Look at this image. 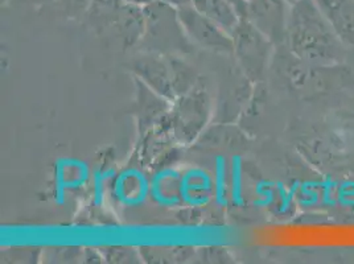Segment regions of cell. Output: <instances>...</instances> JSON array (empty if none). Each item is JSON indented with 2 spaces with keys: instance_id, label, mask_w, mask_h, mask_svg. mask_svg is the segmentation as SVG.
I'll use <instances>...</instances> for the list:
<instances>
[{
  "instance_id": "obj_15",
  "label": "cell",
  "mask_w": 354,
  "mask_h": 264,
  "mask_svg": "<svg viewBox=\"0 0 354 264\" xmlns=\"http://www.w3.org/2000/svg\"><path fill=\"white\" fill-rule=\"evenodd\" d=\"M23 1H27V3H30V4H43V3L50 1V0H23Z\"/></svg>"
},
{
  "instance_id": "obj_3",
  "label": "cell",
  "mask_w": 354,
  "mask_h": 264,
  "mask_svg": "<svg viewBox=\"0 0 354 264\" xmlns=\"http://www.w3.org/2000/svg\"><path fill=\"white\" fill-rule=\"evenodd\" d=\"M233 55L248 79L252 82L265 78L274 44L248 19H241L232 33Z\"/></svg>"
},
{
  "instance_id": "obj_16",
  "label": "cell",
  "mask_w": 354,
  "mask_h": 264,
  "mask_svg": "<svg viewBox=\"0 0 354 264\" xmlns=\"http://www.w3.org/2000/svg\"><path fill=\"white\" fill-rule=\"evenodd\" d=\"M287 1H288L290 4H294V3H295V1H297V0H287Z\"/></svg>"
},
{
  "instance_id": "obj_10",
  "label": "cell",
  "mask_w": 354,
  "mask_h": 264,
  "mask_svg": "<svg viewBox=\"0 0 354 264\" xmlns=\"http://www.w3.org/2000/svg\"><path fill=\"white\" fill-rule=\"evenodd\" d=\"M126 4L124 0H91L86 11L88 23L98 30H114Z\"/></svg>"
},
{
  "instance_id": "obj_9",
  "label": "cell",
  "mask_w": 354,
  "mask_h": 264,
  "mask_svg": "<svg viewBox=\"0 0 354 264\" xmlns=\"http://www.w3.org/2000/svg\"><path fill=\"white\" fill-rule=\"evenodd\" d=\"M192 6L229 35L236 30L242 15L233 0H192Z\"/></svg>"
},
{
  "instance_id": "obj_1",
  "label": "cell",
  "mask_w": 354,
  "mask_h": 264,
  "mask_svg": "<svg viewBox=\"0 0 354 264\" xmlns=\"http://www.w3.org/2000/svg\"><path fill=\"white\" fill-rule=\"evenodd\" d=\"M286 45L297 59L317 65H339L348 48L315 0H297L291 4Z\"/></svg>"
},
{
  "instance_id": "obj_13",
  "label": "cell",
  "mask_w": 354,
  "mask_h": 264,
  "mask_svg": "<svg viewBox=\"0 0 354 264\" xmlns=\"http://www.w3.org/2000/svg\"><path fill=\"white\" fill-rule=\"evenodd\" d=\"M124 1L129 3V4H131V6H136V7L145 8V7H147L151 3H153V1H156V0H124Z\"/></svg>"
},
{
  "instance_id": "obj_8",
  "label": "cell",
  "mask_w": 354,
  "mask_h": 264,
  "mask_svg": "<svg viewBox=\"0 0 354 264\" xmlns=\"http://www.w3.org/2000/svg\"><path fill=\"white\" fill-rule=\"evenodd\" d=\"M175 111L177 133L188 139L194 138L207 120V97L201 93L184 95L181 97Z\"/></svg>"
},
{
  "instance_id": "obj_17",
  "label": "cell",
  "mask_w": 354,
  "mask_h": 264,
  "mask_svg": "<svg viewBox=\"0 0 354 264\" xmlns=\"http://www.w3.org/2000/svg\"><path fill=\"white\" fill-rule=\"evenodd\" d=\"M238 1H241V3H248V1H250V0H238Z\"/></svg>"
},
{
  "instance_id": "obj_18",
  "label": "cell",
  "mask_w": 354,
  "mask_h": 264,
  "mask_svg": "<svg viewBox=\"0 0 354 264\" xmlns=\"http://www.w3.org/2000/svg\"><path fill=\"white\" fill-rule=\"evenodd\" d=\"M353 48H354V46H353Z\"/></svg>"
},
{
  "instance_id": "obj_11",
  "label": "cell",
  "mask_w": 354,
  "mask_h": 264,
  "mask_svg": "<svg viewBox=\"0 0 354 264\" xmlns=\"http://www.w3.org/2000/svg\"><path fill=\"white\" fill-rule=\"evenodd\" d=\"M91 0H64L65 7L71 11L73 10L74 12H80V11H88V6H90Z\"/></svg>"
},
{
  "instance_id": "obj_5",
  "label": "cell",
  "mask_w": 354,
  "mask_h": 264,
  "mask_svg": "<svg viewBox=\"0 0 354 264\" xmlns=\"http://www.w3.org/2000/svg\"><path fill=\"white\" fill-rule=\"evenodd\" d=\"M291 4L287 0H250L246 19L274 45L286 44Z\"/></svg>"
},
{
  "instance_id": "obj_6",
  "label": "cell",
  "mask_w": 354,
  "mask_h": 264,
  "mask_svg": "<svg viewBox=\"0 0 354 264\" xmlns=\"http://www.w3.org/2000/svg\"><path fill=\"white\" fill-rule=\"evenodd\" d=\"M180 21L193 45L212 52L233 53V39L220 26L200 14L192 4L177 8Z\"/></svg>"
},
{
  "instance_id": "obj_4",
  "label": "cell",
  "mask_w": 354,
  "mask_h": 264,
  "mask_svg": "<svg viewBox=\"0 0 354 264\" xmlns=\"http://www.w3.org/2000/svg\"><path fill=\"white\" fill-rule=\"evenodd\" d=\"M133 69L148 88L168 100H175L176 95L187 91L189 86L191 77L188 68L184 64L177 65L176 61H162L149 56L136 61Z\"/></svg>"
},
{
  "instance_id": "obj_14",
  "label": "cell",
  "mask_w": 354,
  "mask_h": 264,
  "mask_svg": "<svg viewBox=\"0 0 354 264\" xmlns=\"http://www.w3.org/2000/svg\"><path fill=\"white\" fill-rule=\"evenodd\" d=\"M234 3L236 4V7H238V10H239V12H241V15H242V19H246V4L248 3H241V1H238V0H233Z\"/></svg>"
},
{
  "instance_id": "obj_12",
  "label": "cell",
  "mask_w": 354,
  "mask_h": 264,
  "mask_svg": "<svg viewBox=\"0 0 354 264\" xmlns=\"http://www.w3.org/2000/svg\"><path fill=\"white\" fill-rule=\"evenodd\" d=\"M162 1L175 7V8H181V7L192 4V0H162Z\"/></svg>"
},
{
  "instance_id": "obj_2",
  "label": "cell",
  "mask_w": 354,
  "mask_h": 264,
  "mask_svg": "<svg viewBox=\"0 0 354 264\" xmlns=\"http://www.w3.org/2000/svg\"><path fill=\"white\" fill-rule=\"evenodd\" d=\"M143 12L145 32L139 45L148 53L172 55L192 50L194 45L185 33L177 8L156 0L145 7Z\"/></svg>"
},
{
  "instance_id": "obj_7",
  "label": "cell",
  "mask_w": 354,
  "mask_h": 264,
  "mask_svg": "<svg viewBox=\"0 0 354 264\" xmlns=\"http://www.w3.org/2000/svg\"><path fill=\"white\" fill-rule=\"evenodd\" d=\"M326 21L346 46H354V0H315Z\"/></svg>"
}]
</instances>
